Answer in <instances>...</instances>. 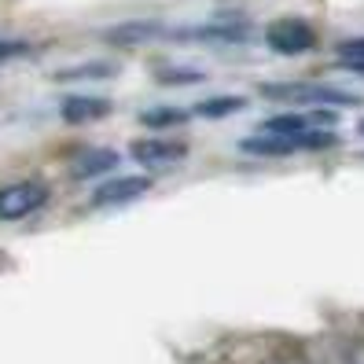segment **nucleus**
<instances>
[{
	"label": "nucleus",
	"instance_id": "9",
	"mask_svg": "<svg viewBox=\"0 0 364 364\" xmlns=\"http://www.w3.org/2000/svg\"><path fill=\"white\" fill-rule=\"evenodd\" d=\"M103 37L111 41V45H140V41L162 37V26L159 23H122V26H111Z\"/></svg>",
	"mask_w": 364,
	"mask_h": 364
},
{
	"label": "nucleus",
	"instance_id": "3",
	"mask_svg": "<svg viewBox=\"0 0 364 364\" xmlns=\"http://www.w3.org/2000/svg\"><path fill=\"white\" fill-rule=\"evenodd\" d=\"M262 92L269 100H291V103H309V107H346L357 103L360 96L342 92V89H328V85H306V81H284V85H262Z\"/></svg>",
	"mask_w": 364,
	"mask_h": 364
},
{
	"label": "nucleus",
	"instance_id": "12",
	"mask_svg": "<svg viewBox=\"0 0 364 364\" xmlns=\"http://www.w3.org/2000/svg\"><path fill=\"white\" fill-rule=\"evenodd\" d=\"M235 111H243V96H210L196 107V114H203L210 122H218L225 114H235Z\"/></svg>",
	"mask_w": 364,
	"mask_h": 364
},
{
	"label": "nucleus",
	"instance_id": "11",
	"mask_svg": "<svg viewBox=\"0 0 364 364\" xmlns=\"http://www.w3.org/2000/svg\"><path fill=\"white\" fill-rule=\"evenodd\" d=\"M184 122H188L184 107H151V111L140 114V125H147V129H173V125H184Z\"/></svg>",
	"mask_w": 364,
	"mask_h": 364
},
{
	"label": "nucleus",
	"instance_id": "16",
	"mask_svg": "<svg viewBox=\"0 0 364 364\" xmlns=\"http://www.w3.org/2000/svg\"><path fill=\"white\" fill-rule=\"evenodd\" d=\"M357 129H360V136H364V122H360V125H357Z\"/></svg>",
	"mask_w": 364,
	"mask_h": 364
},
{
	"label": "nucleus",
	"instance_id": "13",
	"mask_svg": "<svg viewBox=\"0 0 364 364\" xmlns=\"http://www.w3.org/2000/svg\"><path fill=\"white\" fill-rule=\"evenodd\" d=\"M338 59H342V67H346V70L364 74V37L342 41V45H338Z\"/></svg>",
	"mask_w": 364,
	"mask_h": 364
},
{
	"label": "nucleus",
	"instance_id": "2",
	"mask_svg": "<svg viewBox=\"0 0 364 364\" xmlns=\"http://www.w3.org/2000/svg\"><path fill=\"white\" fill-rule=\"evenodd\" d=\"M48 203V184L26 177V181H11L0 188V221L11 225V221H23L30 213H37L41 206Z\"/></svg>",
	"mask_w": 364,
	"mask_h": 364
},
{
	"label": "nucleus",
	"instance_id": "14",
	"mask_svg": "<svg viewBox=\"0 0 364 364\" xmlns=\"http://www.w3.org/2000/svg\"><path fill=\"white\" fill-rule=\"evenodd\" d=\"M30 45L26 41H0V63H8V59H18V55H26Z\"/></svg>",
	"mask_w": 364,
	"mask_h": 364
},
{
	"label": "nucleus",
	"instance_id": "7",
	"mask_svg": "<svg viewBox=\"0 0 364 364\" xmlns=\"http://www.w3.org/2000/svg\"><path fill=\"white\" fill-rule=\"evenodd\" d=\"M129 151H133V159H136L140 166L159 169V166H173V162H181V159L188 155V147L177 144V140H136Z\"/></svg>",
	"mask_w": 364,
	"mask_h": 364
},
{
	"label": "nucleus",
	"instance_id": "1",
	"mask_svg": "<svg viewBox=\"0 0 364 364\" xmlns=\"http://www.w3.org/2000/svg\"><path fill=\"white\" fill-rule=\"evenodd\" d=\"M338 136L331 129H306V133H254L240 144V151L258 155V159H287V155H302V151H328L335 147Z\"/></svg>",
	"mask_w": 364,
	"mask_h": 364
},
{
	"label": "nucleus",
	"instance_id": "4",
	"mask_svg": "<svg viewBox=\"0 0 364 364\" xmlns=\"http://www.w3.org/2000/svg\"><path fill=\"white\" fill-rule=\"evenodd\" d=\"M265 41H269V48L280 52V55H302V52L316 48V30L306 18H276L265 30Z\"/></svg>",
	"mask_w": 364,
	"mask_h": 364
},
{
	"label": "nucleus",
	"instance_id": "10",
	"mask_svg": "<svg viewBox=\"0 0 364 364\" xmlns=\"http://www.w3.org/2000/svg\"><path fill=\"white\" fill-rule=\"evenodd\" d=\"M118 67L114 63H81V67H67V70H55V81H103V77H114Z\"/></svg>",
	"mask_w": 364,
	"mask_h": 364
},
{
	"label": "nucleus",
	"instance_id": "8",
	"mask_svg": "<svg viewBox=\"0 0 364 364\" xmlns=\"http://www.w3.org/2000/svg\"><path fill=\"white\" fill-rule=\"evenodd\" d=\"M114 166H118V151H107V147H89V151H81V155L70 162V173H74L77 181H96V177H107Z\"/></svg>",
	"mask_w": 364,
	"mask_h": 364
},
{
	"label": "nucleus",
	"instance_id": "6",
	"mask_svg": "<svg viewBox=\"0 0 364 364\" xmlns=\"http://www.w3.org/2000/svg\"><path fill=\"white\" fill-rule=\"evenodd\" d=\"M114 111V103L107 96H92V92H70L59 103V118L67 125H85V122H100Z\"/></svg>",
	"mask_w": 364,
	"mask_h": 364
},
{
	"label": "nucleus",
	"instance_id": "5",
	"mask_svg": "<svg viewBox=\"0 0 364 364\" xmlns=\"http://www.w3.org/2000/svg\"><path fill=\"white\" fill-rule=\"evenodd\" d=\"M151 177H144V173H125V177H107L92 188V206H122V203H133L140 196H147L151 191Z\"/></svg>",
	"mask_w": 364,
	"mask_h": 364
},
{
	"label": "nucleus",
	"instance_id": "15",
	"mask_svg": "<svg viewBox=\"0 0 364 364\" xmlns=\"http://www.w3.org/2000/svg\"><path fill=\"white\" fill-rule=\"evenodd\" d=\"M159 77L162 81H199L203 74H196V70H162Z\"/></svg>",
	"mask_w": 364,
	"mask_h": 364
}]
</instances>
